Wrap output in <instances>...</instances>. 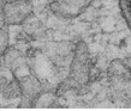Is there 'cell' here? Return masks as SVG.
I'll use <instances>...</instances> for the list:
<instances>
[{
  "instance_id": "obj_8",
  "label": "cell",
  "mask_w": 131,
  "mask_h": 111,
  "mask_svg": "<svg viewBox=\"0 0 131 111\" xmlns=\"http://www.w3.org/2000/svg\"><path fill=\"white\" fill-rule=\"evenodd\" d=\"M10 48V34H8V26L3 24L1 26V54H4Z\"/></svg>"
},
{
  "instance_id": "obj_5",
  "label": "cell",
  "mask_w": 131,
  "mask_h": 111,
  "mask_svg": "<svg viewBox=\"0 0 131 111\" xmlns=\"http://www.w3.org/2000/svg\"><path fill=\"white\" fill-rule=\"evenodd\" d=\"M1 96L4 99L22 98V88H20L19 80L13 73H12V79L3 78L1 80Z\"/></svg>"
},
{
  "instance_id": "obj_2",
  "label": "cell",
  "mask_w": 131,
  "mask_h": 111,
  "mask_svg": "<svg viewBox=\"0 0 131 111\" xmlns=\"http://www.w3.org/2000/svg\"><path fill=\"white\" fill-rule=\"evenodd\" d=\"M34 14V5L30 0H8L1 6V22L7 26H19Z\"/></svg>"
},
{
  "instance_id": "obj_9",
  "label": "cell",
  "mask_w": 131,
  "mask_h": 111,
  "mask_svg": "<svg viewBox=\"0 0 131 111\" xmlns=\"http://www.w3.org/2000/svg\"><path fill=\"white\" fill-rule=\"evenodd\" d=\"M124 61H125V64L127 65V67L131 69V56H129V57H125V59H124Z\"/></svg>"
},
{
  "instance_id": "obj_1",
  "label": "cell",
  "mask_w": 131,
  "mask_h": 111,
  "mask_svg": "<svg viewBox=\"0 0 131 111\" xmlns=\"http://www.w3.org/2000/svg\"><path fill=\"white\" fill-rule=\"evenodd\" d=\"M91 75V59L89 48L84 41L77 42L73 49V56L70 65V72L66 80L61 84V91L84 90L89 84Z\"/></svg>"
},
{
  "instance_id": "obj_6",
  "label": "cell",
  "mask_w": 131,
  "mask_h": 111,
  "mask_svg": "<svg viewBox=\"0 0 131 111\" xmlns=\"http://www.w3.org/2000/svg\"><path fill=\"white\" fill-rule=\"evenodd\" d=\"M54 103H56V96L43 91L35 100L32 107L34 109H49V107L54 106Z\"/></svg>"
},
{
  "instance_id": "obj_3",
  "label": "cell",
  "mask_w": 131,
  "mask_h": 111,
  "mask_svg": "<svg viewBox=\"0 0 131 111\" xmlns=\"http://www.w3.org/2000/svg\"><path fill=\"white\" fill-rule=\"evenodd\" d=\"M95 0H52L48 8L57 17L73 19L83 14Z\"/></svg>"
},
{
  "instance_id": "obj_7",
  "label": "cell",
  "mask_w": 131,
  "mask_h": 111,
  "mask_svg": "<svg viewBox=\"0 0 131 111\" xmlns=\"http://www.w3.org/2000/svg\"><path fill=\"white\" fill-rule=\"evenodd\" d=\"M119 3V8L122 12L125 23H126L127 28L131 31V0H118Z\"/></svg>"
},
{
  "instance_id": "obj_4",
  "label": "cell",
  "mask_w": 131,
  "mask_h": 111,
  "mask_svg": "<svg viewBox=\"0 0 131 111\" xmlns=\"http://www.w3.org/2000/svg\"><path fill=\"white\" fill-rule=\"evenodd\" d=\"M15 75H16V74H15ZM17 78L19 80L20 88H22V99L24 100V103L28 104L29 107H32L35 100L37 99L39 96L43 92L42 84H41L40 80L37 79L34 74H31V73L24 74V75H22V76H17Z\"/></svg>"
}]
</instances>
